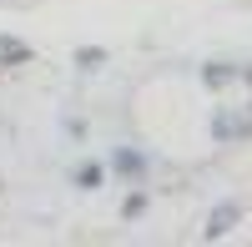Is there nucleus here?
Instances as JSON below:
<instances>
[{
	"label": "nucleus",
	"instance_id": "obj_1",
	"mask_svg": "<svg viewBox=\"0 0 252 247\" xmlns=\"http://www.w3.org/2000/svg\"><path fill=\"white\" fill-rule=\"evenodd\" d=\"M207 136H212V147H237V141H252V101L217 106L212 121H207Z\"/></svg>",
	"mask_w": 252,
	"mask_h": 247
},
{
	"label": "nucleus",
	"instance_id": "obj_2",
	"mask_svg": "<svg viewBox=\"0 0 252 247\" xmlns=\"http://www.w3.org/2000/svg\"><path fill=\"white\" fill-rule=\"evenodd\" d=\"M106 172L126 187H136V182H152V152L136 147V141H116L106 152Z\"/></svg>",
	"mask_w": 252,
	"mask_h": 247
},
{
	"label": "nucleus",
	"instance_id": "obj_3",
	"mask_svg": "<svg viewBox=\"0 0 252 247\" xmlns=\"http://www.w3.org/2000/svg\"><path fill=\"white\" fill-rule=\"evenodd\" d=\"M197 81H202V91L222 96V91H232L237 81H242V61H237V56H212V61H202V66H197Z\"/></svg>",
	"mask_w": 252,
	"mask_h": 247
},
{
	"label": "nucleus",
	"instance_id": "obj_4",
	"mask_svg": "<svg viewBox=\"0 0 252 247\" xmlns=\"http://www.w3.org/2000/svg\"><path fill=\"white\" fill-rule=\"evenodd\" d=\"M237 227H242V202H237V197H227V202H217V207L207 212L202 237H207V242H222L227 232H237Z\"/></svg>",
	"mask_w": 252,
	"mask_h": 247
},
{
	"label": "nucleus",
	"instance_id": "obj_5",
	"mask_svg": "<svg viewBox=\"0 0 252 247\" xmlns=\"http://www.w3.org/2000/svg\"><path fill=\"white\" fill-rule=\"evenodd\" d=\"M66 177H71V187H76V192H101V187L111 182L106 156H76V167H71Z\"/></svg>",
	"mask_w": 252,
	"mask_h": 247
},
{
	"label": "nucleus",
	"instance_id": "obj_6",
	"mask_svg": "<svg viewBox=\"0 0 252 247\" xmlns=\"http://www.w3.org/2000/svg\"><path fill=\"white\" fill-rule=\"evenodd\" d=\"M31 61H35V46L26 35L0 31V71H20V66H31Z\"/></svg>",
	"mask_w": 252,
	"mask_h": 247
},
{
	"label": "nucleus",
	"instance_id": "obj_7",
	"mask_svg": "<svg viewBox=\"0 0 252 247\" xmlns=\"http://www.w3.org/2000/svg\"><path fill=\"white\" fill-rule=\"evenodd\" d=\"M146 212H152V192H146V182H136V187H126V197H121L116 217H121V222H141Z\"/></svg>",
	"mask_w": 252,
	"mask_h": 247
},
{
	"label": "nucleus",
	"instance_id": "obj_8",
	"mask_svg": "<svg viewBox=\"0 0 252 247\" xmlns=\"http://www.w3.org/2000/svg\"><path fill=\"white\" fill-rule=\"evenodd\" d=\"M106 61H111V51H106V46H76V51H71V66H76L81 76L101 71V66H106Z\"/></svg>",
	"mask_w": 252,
	"mask_h": 247
},
{
	"label": "nucleus",
	"instance_id": "obj_9",
	"mask_svg": "<svg viewBox=\"0 0 252 247\" xmlns=\"http://www.w3.org/2000/svg\"><path fill=\"white\" fill-rule=\"evenodd\" d=\"M66 136H71V141H86V136H91V121H86V116H66Z\"/></svg>",
	"mask_w": 252,
	"mask_h": 247
},
{
	"label": "nucleus",
	"instance_id": "obj_10",
	"mask_svg": "<svg viewBox=\"0 0 252 247\" xmlns=\"http://www.w3.org/2000/svg\"><path fill=\"white\" fill-rule=\"evenodd\" d=\"M242 91H252V61H242V81H237Z\"/></svg>",
	"mask_w": 252,
	"mask_h": 247
}]
</instances>
